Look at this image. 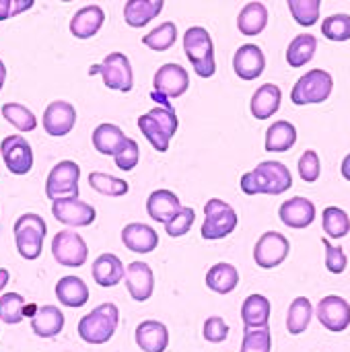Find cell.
<instances>
[{
	"label": "cell",
	"mask_w": 350,
	"mask_h": 352,
	"mask_svg": "<svg viewBox=\"0 0 350 352\" xmlns=\"http://www.w3.org/2000/svg\"><path fill=\"white\" fill-rule=\"evenodd\" d=\"M241 192L248 196L256 194H268V196H281L291 190L293 175L289 167L281 161H262L252 171L241 175Z\"/></svg>",
	"instance_id": "6da1fadb"
},
{
	"label": "cell",
	"mask_w": 350,
	"mask_h": 352,
	"mask_svg": "<svg viewBox=\"0 0 350 352\" xmlns=\"http://www.w3.org/2000/svg\"><path fill=\"white\" fill-rule=\"evenodd\" d=\"M120 326V309L113 303H101L91 314L80 318L78 336L83 342L101 346L109 342Z\"/></svg>",
	"instance_id": "7a4b0ae2"
},
{
	"label": "cell",
	"mask_w": 350,
	"mask_h": 352,
	"mask_svg": "<svg viewBox=\"0 0 350 352\" xmlns=\"http://www.w3.org/2000/svg\"><path fill=\"white\" fill-rule=\"evenodd\" d=\"M138 130L144 134V138L153 144L157 153H167L169 142L177 132L179 120L175 116V109L155 107L138 118Z\"/></svg>",
	"instance_id": "3957f363"
},
{
	"label": "cell",
	"mask_w": 350,
	"mask_h": 352,
	"mask_svg": "<svg viewBox=\"0 0 350 352\" xmlns=\"http://www.w3.org/2000/svg\"><path fill=\"white\" fill-rule=\"evenodd\" d=\"M184 52L198 76H202V78L215 76V72H217L215 43H212L210 33L204 27L194 25L184 33Z\"/></svg>",
	"instance_id": "277c9868"
},
{
	"label": "cell",
	"mask_w": 350,
	"mask_h": 352,
	"mask_svg": "<svg viewBox=\"0 0 350 352\" xmlns=\"http://www.w3.org/2000/svg\"><path fill=\"white\" fill-rule=\"evenodd\" d=\"M188 89H190V74L186 72V68L175 62H167L155 72L151 99L159 103V107L173 109L169 99L182 97Z\"/></svg>",
	"instance_id": "5b68a950"
},
{
	"label": "cell",
	"mask_w": 350,
	"mask_h": 352,
	"mask_svg": "<svg viewBox=\"0 0 350 352\" xmlns=\"http://www.w3.org/2000/svg\"><path fill=\"white\" fill-rule=\"evenodd\" d=\"M12 233H14L17 252L23 260L31 262V260H37L41 256L43 239L47 235V225L39 214H35V212L21 214L14 221Z\"/></svg>",
	"instance_id": "8992f818"
},
{
	"label": "cell",
	"mask_w": 350,
	"mask_h": 352,
	"mask_svg": "<svg viewBox=\"0 0 350 352\" xmlns=\"http://www.w3.org/2000/svg\"><path fill=\"white\" fill-rule=\"evenodd\" d=\"M237 223H239V217L231 204H227L221 198H210L204 204V223H202L200 235L206 241L225 239L237 229Z\"/></svg>",
	"instance_id": "52a82bcc"
},
{
	"label": "cell",
	"mask_w": 350,
	"mask_h": 352,
	"mask_svg": "<svg viewBox=\"0 0 350 352\" xmlns=\"http://www.w3.org/2000/svg\"><path fill=\"white\" fill-rule=\"evenodd\" d=\"M334 91V78L328 70L314 68L305 72L291 91V101L295 105H314L330 99Z\"/></svg>",
	"instance_id": "ba28073f"
},
{
	"label": "cell",
	"mask_w": 350,
	"mask_h": 352,
	"mask_svg": "<svg viewBox=\"0 0 350 352\" xmlns=\"http://www.w3.org/2000/svg\"><path fill=\"white\" fill-rule=\"evenodd\" d=\"M89 74H101L103 85L107 89L120 91V93H128L134 87V72H132V64L128 60L126 54L122 52H111L103 58L101 64H95Z\"/></svg>",
	"instance_id": "9c48e42d"
},
{
	"label": "cell",
	"mask_w": 350,
	"mask_h": 352,
	"mask_svg": "<svg viewBox=\"0 0 350 352\" xmlns=\"http://www.w3.org/2000/svg\"><path fill=\"white\" fill-rule=\"evenodd\" d=\"M78 179L80 167L66 159L52 167L45 179V196L54 202L60 198H78Z\"/></svg>",
	"instance_id": "30bf717a"
},
{
	"label": "cell",
	"mask_w": 350,
	"mask_h": 352,
	"mask_svg": "<svg viewBox=\"0 0 350 352\" xmlns=\"http://www.w3.org/2000/svg\"><path fill=\"white\" fill-rule=\"evenodd\" d=\"M52 256L60 266L80 268L89 258V248L76 231H58L52 239Z\"/></svg>",
	"instance_id": "8fae6325"
},
{
	"label": "cell",
	"mask_w": 350,
	"mask_h": 352,
	"mask_svg": "<svg viewBox=\"0 0 350 352\" xmlns=\"http://www.w3.org/2000/svg\"><path fill=\"white\" fill-rule=\"evenodd\" d=\"M289 252H291L289 239L278 231H268L258 239L254 248V262L260 268L270 270V268L281 266L289 258Z\"/></svg>",
	"instance_id": "7c38bea8"
},
{
	"label": "cell",
	"mask_w": 350,
	"mask_h": 352,
	"mask_svg": "<svg viewBox=\"0 0 350 352\" xmlns=\"http://www.w3.org/2000/svg\"><path fill=\"white\" fill-rule=\"evenodd\" d=\"M0 155L12 175H27L33 169V148L21 134H10L0 142Z\"/></svg>",
	"instance_id": "4fadbf2b"
},
{
	"label": "cell",
	"mask_w": 350,
	"mask_h": 352,
	"mask_svg": "<svg viewBox=\"0 0 350 352\" xmlns=\"http://www.w3.org/2000/svg\"><path fill=\"white\" fill-rule=\"evenodd\" d=\"M52 214L66 227H89L97 219V210L80 198H60L52 202Z\"/></svg>",
	"instance_id": "5bb4252c"
},
{
	"label": "cell",
	"mask_w": 350,
	"mask_h": 352,
	"mask_svg": "<svg viewBox=\"0 0 350 352\" xmlns=\"http://www.w3.org/2000/svg\"><path fill=\"white\" fill-rule=\"evenodd\" d=\"M41 124H43V130L54 136V138H62L66 134L72 132L74 124H76V109L72 103L68 101H52L45 111H43V118H41Z\"/></svg>",
	"instance_id": "9a60e30c"
},
{
	"label": "cell",
	"mask_w": 350,
	"mask_h": 352,
	"mask_svg": "<svg viewBox=\"0 0 350 352\" xmlns=\"http://www.w3.org/2000/svg\"><path fill=\"white\" fill-rule=\"evenodd\" d=\"M316 316L330 332H344L350 326V303L338 295H328L318 303Z\"/></svg>",
	"instance_id": "2e32d148"
},
{
	"label": "cell",
	"mask_w": 350,
	"mask_h": 352,
	"mask_svg": "<svg viewBox=\"0 0 350 352\" xmlns=\"http://www.w3.org/2000/svg\"><path fill=\"white\" fill-rule=\"evenodd\" d=\"M126 289L136 303H144L153 297L155 291V274L146 262H132L126 266Z\"/></svg>",
	"instance_id": "e0dca14e"
},
{
	"label": "cell",
	"mask_w": 350,
	"mask_h": 352,
	"mask_svg": "<svg viewBox=\"0 0 350 352\" xmlns=\"http://www.w3.org/2000/svg\"><path fill=\"white\" fill-rule=\"evenodd\" d=\"M266 68V56L260 45L243 43L233 56V70L241 80H256Z\"/></svg>",
	"instance_id": "ac0fdd59"
},
{
	"label": "cell",
	"mask_w": 350,
	"mask_h": 352,
	"mask_svg": "<svg viewBox=\"0 0 350 352\" xmlns=\"http://www.w3.org/2000/svg\"><path fill=\"white\" fill-rule=\"evenodd\" d=\"M278 219L289 229H307L316 221V204L309 198H289L278 208Z\"/></svg>",
	"instance_id": "d6986e66"
},
{
	"label": "cell",
	"mask_w": 350,
	"mask_h": 352,
	"mask_svg": "<svg viewBox=\"0 0 350 352\" xmlns=\"http://www.w3.org/2000/svg\"><path fill=\"white\" fill-rule=\"evenodd\" d=\"M105 23V10L99 4H87L70 19V33L76 39H91L99 33Z\"/></svg>",
	"instance_id": "ffe728a7"
},
{
	"label": "cell",
	"mask_w": 350,
	"mask_h": 352,
	"mask_svg": "<svg viewBox=\"0 0 350 352\" xmlns=\"http://www.w3.org/2000/svg\"><path fill=\"white\" fill-rule=\"evenodd\" d=\"M136 346L142 352H165L169 346V330L163 322L144 320L136 326Z\"/></svg>",
	"instance_id": "44dd1931"
},
{
	"label": "cell",
	"mask_w": 350,
	"mask_h": 352,
	"mask_svg": "<svg viewBox=\"0 0 350 352\" xmlns=\"http://www.w3.org/2000/svg\"><path fill=\"white\" fill-rule=\"evenodd\" d=\"M122 243L136 254H151L159 245V233L146 223H130L122 229Z\"/></svg>",
	"instance_id": "7402d4cb"
},
{
	"label": "cell",
	"mask_w": 350,
	"mask_h": 352,
	"mask_svg": "<svg viewBox=\"0 0 350 352\" xmlns=\"http://www.w3.org/2000/svg\"><path fill=\"white\" fill-rule=\"evenodd\" d=\"M179 210H182V202H179L177 194L171 190H155L146 198V214L155 223L167 225Z\"/></svg>",
	"instance_id": "603a6c76"
},
{
	"label": "cell",
	"mask_w": 350,
	"mask_h": 352,
	"mask_svg": "<svg viewBox=\"0 0 350 352\" xmlns=\"http://www.w3.org/2000/svg\"><path fill=\"white\" fill-rule=\"evenodd\" d=\"M281 101H283L281 87L274 82H266V85L258 87V91L252 95L250 111L256 120H268L270 116H274L281 109Z\"/></svg>",
	"instance_id": "cb8c5ba5"
},
{
	"label": "cell",
	"mask_w": 350,
	"mask_h": 352,
	"mask_svg": "<svg viewBox=\"0 0 350 352\" xmlns=\"http://www.w3.org/2000/svg\"><path fill=\"white\" fill-rule=\"evenodd\" d=\"M93 280L103 287V289H111L116 285H120V280H124L126 276V268L122 264V260L116 254H101L91 268Z\"/></svg>",
	"instance_id": "d4e9b609"
},
{
	"label": "cell",
	"mask_w": 350,
	"mask_h": 352,
	"mask_svg": "<svg viewBox=\"0 0 350 352\" xmlns=\"http://www.w3.org/2000/svg\"><path fill=\"white\" fill-rule=\"evenodd\" d=\"M91 140H93V146H95L97 153H101L105 157H116L124 148L128 136H126V132L120 126L107 122V124H99L93 130V138Z\"/></svg>",
	"instance_id": "484cf974"
},
{
	"label": "cell",
	"mask_w": 350,
	"mask_h": 352,
	"mask_svg": "<svg viewBox=\"0 0 350 352\" xmlns=\"http://www.w3.org/2000/svg\"><path fill=\"white\" fill-rule=\"evenodd\" d=\"M31 330L39 338H56L64 330V314L56 305H41L31 318Z\"/></svg>",
	"instance_id": "4316f807"
},
{
	"label": "cell",
	"mask_w": 350,
	"mask_h": 352,
	"mask_svg": "<svg viewBox=\"0 0 350 352\" xmlns=\"http://www.w3.org/2000/svg\"><path fill=\"white\" fill-rule=\"evenodd\" d=\"M56 299L70 309H78L89 301V287L78 276H62L56 283Z\"/></svg>",
	"instance_id": "83f0119b"
},
{
	"label": "cell",
	"mask_w": 350,
	"mask_h": 352,
	"mask_svg": "<svg viewBox=\"0 0 350 352\" xmlns=\"http://www.w3.org/2000/svg\"><path fill=\"white\" fill-rule=\"evenodd\" d=\"M165 2L163 0H128L124 4V21L130 27L142 29L146 27L159 12L163 10Z\"/></svg>",
	"instance_id": "f1b7e54d"
},
{
	"label": "cell",
	"mask_w": 350,
	"mask_h": 352,
	"mask_svg": "<svg viewBox=\"0 0 350 352\" xmlns=\"http://www.w3.org/2000/svg\"><path fill=\"white\" fill-rule=\"evenodd\" d=\"M239 285V272L233 264L219 262L206 272V287L217 295H229Z\"/></svg>",
	"instance_id": "f546056e"
},
{
	"label": "cell",
	"mask_w": 350,
	"mask_h": 352,
	"mask_svg": "<svg viewBox=\"0 0 350 352\" xmlns=\"http://www.w3.org/2000/svg\"><path fill=\"white\" fill-rule=\"evenodd\" d=\"M295 142H297V128L287 120H278L266 130L264 146L268 153H287L295 146Z\"/></svg>",
	"instance_id": "4dcf8cb0"
},
{
	"label": "cell",
	"mask_w": 350,
	"mask_h": 352,
	"mask_svg": "<svg viewBox=\"0 0 350 352\" xmlns=\"http://www.w3.org/2000/svg\"><path fill=\"white\" fill-rule=\"evenodd\" d=\"M270 301L268 297L254 293L241 305V320L245 328H268L270 322Z\"/></svg>",
	"instance_id": "1f68e13d"
},
{
	"label": "cell",
	"mask_w": 350,
	"mask_h": 352,
	"mask_svg": "<svg viewBox=\"0 0 350 352\" xmlns=\"http://www.w3.org/2000/svg\"><path fill=\"white\" fill-rule=\"evenodd\" d=\"M268 25V8L262 2H250L237 16V29L243 35H260Z\"/></svg>",
	"instance_id": "d6a6232c"
},
{
	"label": "cell",
	"mask_w": 350,
	"mask_h": 352,
	"mask_svg": "<svg viewBox=\"0 0 350 352\" xmlns=\"http://www.w3.org/2000/svg\"><path fill=\"white\" fill-rule=\"evenodd\" d=\"M316 50H318V39H316V35H311V33H301V35H297V37L289 43V47H287V62H289V66H293V68L305 66L307 62L314 60Z\"/></svg>",
	"instance_id": "836d02e7"
},
{
	"label": "cell",
	"mask_w": 350,
	"mask_h": 352,
	"mask_svg": "<svg viewBox=\"0 0 350 352\" xmlns=\"http://www.w3.org/2000/svg\"><path fill=\"white\" fill-rule=\"evenodd\" d=\"M314 318V305L307 297H297L287 314V330L293 336L303 334L309 328V322Z\"/></svg>",
	"instance_id": "e575fe53"
},
{
	"label": "cell",
	"mask_w": 350,
	"mask_h": 352,
	"mask_svg": "<svg viewBox=\"0 0 350 352\" xmlns=\"http://www.w3.org/2000/svg\"><path fill=\"white\" fill-rule=\"evenodd\" d=\"M89 186L103 194V196H111V198H122L128 194L130 186L126 179H120L116 175H109V173H101V171H91L89 173Z\"/></svg>",
	"instance_id": "d590c367"
},
{
	"label": "cell",
	"mask_w": 350,
	"mask_h": 352,
	"mask_svg": "<svg viewBox=\"0 0 350 352\" xmlns=\"http://www.w3.org/2000/svg\"><path fill=\"white\" fill-rule=\"evenodd\" d=\"M2 118L14 126L19 132H33L37 128V118L35 113L21 103H4L2 105Z\"/></svg>",
	"instance_id": "8d00e7d4"
},
{
	"label": "cell",
	"mask_w": 350,
	"mask_h": 352,
	"mask_svg": "<svg viewBox=\"0 0 350 352\" xmlns=\"http://www.w3.org/2000/svg\"><path fill=\"white\" fill-rule=\"evenodd\" d=\"M177 41V25L173 21L161 23L159 27H155L151 33H146L142 37V43L155 52H165L169 47H173Z\"/></svg>",
	"instance_id": "74e56055"
},
{
	"label": "cell",
	"mask_w": 350,
	"mask_h": 352,
	"mask_svg": "<svg viewBox=\"0 0 350 352\" xmlns=\"http://www.w3.org/2000/svg\"><path fill=\"white\" fill-rule=\"evenodd\" d=\"M322 227L330 239H342L350 231V217L338 206H328L322 214Z\"/></svg>",
	"instance_id": "f35d334b"
},
{
	"label": "cell",
	"mask_w": 350,
	"mask_h": 352,
	"mask_svg": "<svg viewBox=\"0 0 350 352\" xmlns=\"http://www.w3.org/2000/svg\"><path fill=\"white\" fill-rule=\"evenodd\" d=\"M25 305L27 303H25V299L19 293H4L0 297V322L6 324V326L21 324V320L25 318L23 316Z\"/></svg>",
	"instance_id": "ab89813d"
},
{
	"label": "cell",
	"mask_w": 350,
	"mask_h": 352,
	"mask_svg": "<svg viewBox=\"0 0 350 352\" xmlns=\"http://www.w3.org/2000/svg\"><path fill=\"white\" fill-rule=\"evenodd\" d=\"M287 4L291 8L293 19L301 27H314L318 23L320 8H322V2L320 0H289Z\"/></svg>",
	"instance_id": "60d3db41"
},
{
	"label": "cell",
	"mask_w": 350,
	"mask_h": 352,
	"mask_svg": "<svg viewBox=\"0 0 350 352\" xmlns=\"http://www.w3.org/2000/svg\"><path fill=\"white\" fill-rule=\"evenodd\" d=\"M322 33L330 41H349L350 39V14L338 12L326 16L322 23Z\"/></svg>",
	"instance_id": "b9f144b4"
},
{
	"label": "cell",
	"mask_w": 350,
	"mask_h": 352,
	"mask_svg": "<svg viewBox=\"0 0 350 352\" xmlns=\"http://www.w3.org/2000/svg\"><path fill=\"white\" fill-rule=\"evenodd\" d=\"M272 351V336L270 328H245L243 342L239 352H270Z\"/></svg>",
	"instance_id": "7bdbcfd3"
},
{
	"label": "cell",
	"mask_w": 350,
	"mask_h": 352,
	"mask_svg": "<svg viewBox=\"0 0 350 352\" xmlns=\"http://www.w3.org/2000/svg\"><path fill=\"white\" fill-rule=\"evenodd\" d=\"M194 221H196V210H194L192 206H182V210L165 225V233H167L169 237H173V239L184 237V235L190 233Z\"/></svg>",
	"instance_id": "ee69618b"
},
{
	"label": "cell",
	"mask_w": 350,
	"mask_h": 352,
	"mask_svg": "<svg viewBox=\"0 0 350 352\" xmlns=\"http://www.w3.org/2000/svg\"><path fill=\"white\" fill-rule=\"evenodd\" d=\"M299 175L303 182L307 184H314L320 179L322 175V161H320V155L316 151H305L299 159Z\"/></svg>",
	"instance_id": "f6af8a7d"
},
{
	"label": "cell",
	"mask_w": 350,
	"mask_h": 352,
	"mask_svg": "<svg viewBox=\"0 0 350 352\" xmlns=\"http://www.w3.org/2000/svg\"><path fill=\"white\" fill-rule=\"evenodd\" d=\"M202 336L210 344H221L229 338V326L221 316H212L202 326Z\"/></svg>",
	"instance_id": "bcb514c9"
},
{
	"label": "cell",
	"mask_w": 350,
	"mask_h": 352,
	"mask_svg": "<svg viewBox=\"0 0 350 352\" xmlns=\"http://www.w3.org/2000/svg\"><path fill=\"white\" fill-rule=\"evenodd\" d=\"M116 159V167L122 169V171H132L136 165H138V159H140V148H138V142L134 138L128 136L124 148L113 157Z\"/></svg>",
	"instance_id": "7dc6e473"
},
{
	"label": "cell",
	"mask_w": 350,
	"mask_h": 352,
	"mask_svg": "<svg viewBox=\"0 0 350 352\" xmlns=\"http://www.w3.org/2000/svg\"><path fill=\"white\" fill-rule=\"evenodd\" d=\"M322 243L326 248V268L332 274H342L347 270V266H349V258H347L344 250L338 248V245H332L326 237L322 239Z\"/></svg>",
	"instance_id": "c3c4849f"
},
{
	"label": "cell",
	"mask_w": 350,
	"mask_h": 352,
	"mask_svg": "<svg viewBox=\"0 0 350 352\" xmlns=\"http://www.w3.org/2000/svg\"><path fill=\"white\" fill-rule=\"evenodd\" d=\"M31 6H33V0H0V21L17 16L19 12L29 10Z\"/></svg>",
	"instance_id": "681fc988"
},
{
	"label": "cell",
	"mask_w": 350,
	"mask_h": 352,
	"mask_svg": "<svg viewBox=\"0 0 350 352\" xmlns=\"http://www.w3.org/2000/svg\"><path fill=\"white\" fill-rule=\"evenodd\" d=\"M340 171H342V177L350 182V153L344 157V161H342V167H340Z\"/></svg>",
	"instance_id": "f907efd6"
},
{
	"label": "cell",
	"mask_w": 350,
	"mask_h": 352,
	"mask_svg": "<svg viewBox=\"0 0 350 352\" xmlns=\"http://www.w3.org/2000/svg\"><path fill=\"white\" fill-rule=\"evenodd\" d=\"M8 280H10V272L6 268H0V293L4 291V287L8 285Z\"/></svg>",
	"instance_id": "816d5d0a"
},
{
	"label": "cell",
	"mask_w": 350,
	"mask_h": 352,
	"mask_svg": "<svg viewBox=\"0 0 350 352\" xmlns=\"http://www.w3.org/2000/svg\"><path fill=\"white\" fill-rule=\"evenodd\" d=\"M4 82H6V66H4V62L0 60V91H2V87H4Z\"/></svg>",
	"instance_id": "f5cc1de1"
}]
</instances>
